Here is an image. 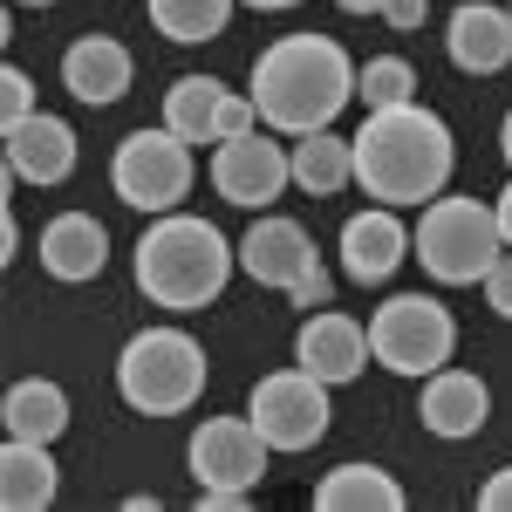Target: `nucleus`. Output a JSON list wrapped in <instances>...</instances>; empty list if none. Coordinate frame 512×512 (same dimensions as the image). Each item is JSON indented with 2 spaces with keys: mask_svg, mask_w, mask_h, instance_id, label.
<instances>
[{
  "mask_svg": "<svg viewBox=\"0 0 512 512\" xmlns=\"http://www.w3.org/2000/svg\"><path fill=\"white\" fill-rule=\"evenodd\" d=\"M410 506V492L396 485V472L383 465H335V472L315 485V512H403Z\"/></svg>",
  "mask_w": 512,
  "mask_h": 512,
  "instance_id": "nucleus-20",
  "label": "nucleus"
},
{
  "mask_svg": "<svg viewBox=\"0 0 512 512\" xmlns=\"http://www.w3.org/2000/svg\"><path fill=\"white\" fill-rule=\"evenodd\" d=\"M0 424L7 437H35V444H55L69 431V390L48 383V376H21L14 390L0 396Z\"/></svg>",
  "mask_w": 512,
  "mask_h": 512,
  "instance_id": "nucleus-21",
  "label": "nucleus"
},
{
  "mask_svg": "<svg viewBox=\"0 0 512 512\" xmlns=\"http://www.w3.org/2000/svg\"><path fill=\"white\" fill-rule=\"evenodd\" d=\"M328 294H335V280H328V267H315V274H301L294 287H287V301H294L301 315H315V308H328Z\"/></svg>",
  "mask_w": 512,
  "mask_h": 512,
  "instance_id": "nucleus-27",
  "label": "nucleus"
},
{
  "mask_svg": "<svg viewBox=\"0 0 512 512\" xmlns=\"http://www.w3.org/2000/svg\"><path fill=\"white\" fill-rule=\"evenodd\" d=\"M485 301H492V315H499V321H512V253L485 274Z\"/></svg>",
  "mask_w": 512,
  "mask_h": 512,
  "instance_id": "nucleus-28",
  "label": "nucleus"
},
{
  "mask_svg": "<svg viewBox=\"0 0 512 512\" xmlns=\"http://www.w3.org/2000/svg\"><path fill=\"white\" fill-rule=\"evenodd\" d=\"M274 444L260 437L253 417H205L185 444V465H192L198 492H260Z\"/></svg>",
  "mask_w": 512,
  "mask_h": 512,
  "instance_id": "nucleus-9",
  "label": "nucleus"
},
{
  "mask_svg": "<svg viewBox=\"0 0 512 512\" xmlns=\"http://www.w3.org/2000/svg\"><path fill=\"white\" fill-rule=\"evenodd\" d=\"M287 158H294V185H301L308 198H335V192L355 185V137L308 130V137L287 144Z\"/></svg>",
  "mask_w": 512,
  "mask_h": 512,
  "instance_id": "nucleus-22",
  "label": "nucleus"
},
{
  "mask_svg": "<svg viewBox=\"0 0 512 512\" xmlns=\"http://www.w3.org/2000/svg\"><path fill=\"white\" fill-rule=\"evenodd\" d=\"M246 96L260 103V123L280 137L335 130V117L355 103V62L335 35H280L260 48Z\"/></svg>",
  "mask_w": 512,
  "mask_h": 512,
  "instance_id": "nucleus-1",
  "label": "nucleus"
},
{
  "mask_svg": "<svg viewBox=\"0 0 512 512\" xmlns=\"http://www.w3.org/2000/svg\"><path fill=\"white\" fill-rule=\"evenodd\" d=\"M192 144L171 130V123H144V130H130L117 144V158H110V185L130 212H144V219H158V212H178L185 192H192Z\"/></svg>",
  "mask_w": 512,
  "mask_h": 512,
  "instance_id": "nucleus-7",
  "label": "nucleus"
},
{
  "mask_svg": "<svg viewBox=\"0 0 512 512\" xmlns=\"http://www.w3.org/2000/svg\"><path fill=\"white\" fill-rule=\"evenodd\" d=\"M41 103H35V82H28V69H7L0 76V123H21V117H35Z\"/></svg>",
  "mask_w": 512,
  "mask_h": 512,
  "instance_id": "nucleus-26",
  "label": "nucleus"
},
{
  "mask_svg": "<svg viewBox=\"0 0 512 512\" xmlns=\"http://www.w3.org/2000/svg\"><path fill=\"white\" fill-rule=\"evenodd\" d=\"M280 130H246V137H226V144H212V192L239 205V212H267L287 185H294V158H287V144H274Z\"/></svg>",
  "mask_w": 512,
  "mask_h": 512,
  "instance_id": "nucleus-10",
  "label": "nucleus"
},
{
  "mask_svg": "<svg viewBox=\"0 0 512 512\" xmlns=\"http://www.w3.org/2000/svg\"><path fill=\"white\" fill-rule=\"evenodd\" d=\"M478 506L485 512H512V465H499V472L478 485Z\"/></svg>",
  "mask_w": 512,
  "mask_h": 512,
  "instance_id": "nucleus-29",
  "label": "nucleus"
},
{
  "mask_svg": "<svg viewBox=\"0 0 512 512\" xmlns=\"http://www.w3.org/2000/svg\"><path fill=\"white\" fill-rule=\"evenodd\" d=\"M451 123L424 110V103H396V110H369L355 130V185L383 205H431L451 185Z\"/></svg>",
  "mask_w": 512,
  "mask_h": 512,
  "instance_id": "nucleus-2",
  "label": "nucleus"
},
{
  "mask_svg": "<svg viewBox=\"0 0 512 512\" xmlns=\"http://www.w3.org/2000/svg\"><path fill=\"white\" fill-rule=\"evenodd\" d=\"M239 7H253V14H287V7H301V0H239Z\"/></svg>",
  "mask_w": 512,
  "mask_h": 512,
  "instance_id": "nucleus-34",
  "label": "nucleus"
},
{
  "mask_svg": "<svg viewBox=\"0 0 512 512\" xmlns=\"http://www.w3.org/2000/svg\"><path fill=\"white\" fill-rule=\"evenodd\" d=\"M14 7H55V0H14Z\"/></svg>",
  "mask_w": 512,
  "mask_h": 512,
  "instance_id": "nucleus-37",
  "label": "nucleus"
},
{
  "mask_svg": "<svg viewBox=\"0 0 512 512\" xmlns=\"http://www.w3.org/2000/svg\"><path fill=\"white\" fill-rule=\"evenodd\" d=\"M253 492H198V512H246Z\"/></svg>",
  "mask_w": 512,
  "mask_h": 512,
  "instance_id": "nucleus-31",
  "label": "nucleus"
},
{
  "mask_svg": "<svg viewBox=\"0 0 512 512\" xmlns=\"http://www.w3.org/2000/svg\"><path fill=\"white\" fill-rule=\"evenodd\" d=\"M0 246H7V253H0V260H14V253H21V226H14V212H7V219H0Z\"/></svg>",
  "mask_w": 512,
  "mask_h": 512,
  "instance_id": "nucleus-32",
  "label": "nucleus"
},
{
  "mask_svg": "<svg viewBox=\"0 0 512 512\" xmlns=\"http://www.w3.org/2000/svg\"><path fill=\"white\" fill-rule=\"evenodd\" d=\"M130 82H137V62H130V48H123L117 35H76L69 41V55H62V89L76 96L82 110L123 103Z\"/></svg>",
  "mask_w": 512,
  "mask_h": 512,
  "instance_id": "nucleus-16",
  "label": "nucleus"
},
{
  "mask_svg": "<svg viewBox=\"0 0 512 512\" xmlns=\"http://www.w3.org/2000/svg\"><path fill=\"white\" fill-rule=\"evenodd\" d=\"M246 417L260 424V437H267L274 451H315L321 437H328V417H335V410H328V383L294 362V369H274V376L253 383Z\"/></svg>",
  "mask_w": 512,
  "mask_h": 512,
  "instance_id": "nucleus-8",
  "label": "nucleus"
},
{
  "mask_svg": "<svg viewBox=\"0 0 512 512\" xmlns=\"http://www.w3.org/2000/svg\"><path fill=\"white\" fill-rule=\"evenodd\" d=\"M239 267V246L212 219L198 212H158L144 239L130 246V274H137V294L151 308H171V315H198L226 294V280Z\"/></svg>",
  "mask_w": 512,
  "mask_h": 512,
  "instance_id": "nucleus-3",
  "label": "nucleus"
},
{
  "mask_svg": "<svg viewBox=\"0 0 512 512\" xmlns=\"http://www.w3.org/2000/svg\"><path fill=\"white\" fill-rule=\"evenodd\" d=\"M110 267V226L96 212H55L41 226V274L62 280V287H82Z\"/></svg>",
  "mask_w": 512,
  "mask_h": 512,
  "instance_id": "nucleus-17",
  "label": "nucleus"
},
{
  "mask_svg": "<svg viewBox=\"0 0 512 512\" xmlns=\"http://www.w3.org/2000/svg\"><path fill=\"white\" fill-rule=\"evenodd\" d=\"M369 349L390 376L424 383L437 376L451 355H458V315L437 301V294H390L376 315H369Z\"/></svg>",
  "mask_w": 512,
  "mask_h": 512,
  "instance_id": "nucleus-6",
  "label": "nucleus"
},
{
  "mask_svg": "<svg viewBox=\"0 0 512 512\" xmlns=\"http://www.w3.org/2000/svg\"><path fill=\"white\" fill-rule=\"evenodd\" d=\"M506 14H512V0H506Z\"/></svg>",
  "mask_w": 512,
  "mask_h": 512,
  "instance_id": "nucleus-38",
  "label": "nucleus"
},
{
  "mask_svg": "<svg viewBox=\"0 0 512 512\" xmlns=\"http://www.w3.org/2000/svg\"><path fill=\"white\" fill-rule=\"evenodd\" d=\"M355 103L362 110H396V103H417V69L403 55H369L355 69Z\"/></svg>",
  "mask_w": 512,
  "mask_h": 512,
  "instance_id": "nucleus-25",
  "label": "nucleus"
},
{
  "mask_svg": "<svg viewBox=\"0 0 512 512\" xmlns=\"http://www.w3.org/2000/svg\"><path fill=\"white\" fill-rule=\"evenodd\" d=\"M233 7H239V0H151V28L171 35V41H185V48H198V41L226 35Z\"/></svg>",
  "mask_w": 512,
  "mask_h": 512,
  "instance_id": "nucleus-24",
  "label": "nucleus"
},
{
  "mask_svg": "<svg viewBox=\"0 0 512 512\" xmlns=\"http://www.w3.org/2000/svg\"><path fill=\"white\" fill-rule=\"evenodd\" d=\"M117 396L137 417H178L205 396V349L185 328H137L117 355Z\"/></svg>",
  "mask_w": 512,
  "mask_h": 512,
  "instance_id": "nucleus-5",
  "label": "nucleus"
},
{
  "mask_svg": "<svg viewBox=\"0 0 512 512\" xmlns=\"http://www.w3.org/2000/svg\"><path fill=\"white\" fill-rule=\"evenodd\" d=\"M226 82L219 76H178L164 89V123L185 137V144H219V117H226Z\"/></svg>",
  "mask_w": 512,
  "mask_h": 512,
  "instance_id": "nucleus-23",
  "label": "nucleus"
},
{
  "mask_svg": "<svg viewBox=\"0 0 512 512\" xmlns=\"http://www.w3.org/2000/svg\"><path fill=\"white\" fill-rule=\"evenodd\" d=\"M417 417H424V431L444 437V444H458V437H478L485 424H492V390H485V376L458 369V362H444L437 376H424Z\"/></svg>",
  "mask_w": 512,
  "mask_h": 512,
  "instance_id": "nucleus-15",
  "label": "nucleus"
},
{
  "mask_svg": "<svg viewBox=\"0 0 512 512\" xmlns=\"http://www.w3.org/2000/svg\"><path fill=\"white\" fill-rule=\"evenodd\" d=\"M410 260V226H403V205H369V212H355L349 226H342V274L355 287H383Z\"/></svg>",
  "mask_w": 512,
  "mask_h": 512,
  "instance_id": "nucleus-14",
  "label": "nucleus"
},
{
  "mask_svg": "<svg viewBox=\"0 0 512 512\" xmlns=\"http://www.w3.org/2000/svg\"><path fill=\"white\" fill-rule=\"evenodd\" d=\"M369 328L355 315H335V308H315V315L301 321V335H294V362L308 369V376H321L328 390H342V383H355L362 369H369Z\"/></svg>",
  "mask_w": 512,
  "mask_h": 512,
  "instance_id": "nucleus-13",
  "label": "nucleus"
},
{
  "mask_svg": "<svg viewBox=\"0 0 512 512\" xmlns=\"http://www.w3.org/2000/svg\"><path fill=\"white\" fill-rule=\"evenodd\" d=\"M0 158H7V185L48 192V185H69V178H76L82 144L62 117L35 110V117H21V123H0Z\"/></svg>",
  "mask_w": 512,
  "mask_h": 512,
  "instance_id": "nucleus-11",
  "label": "nucleus"
},
{
  "mask_svg": "<svg viewBox=\"0 0 512 512\" xmlns=\"http://www.w3.org/2000/svg\"><path fill=\"white\" fill-rule=\"evenodd\" d=\"M506 226H499V205L485 198H451L437 192L431 205H417V226H410V260H424V274L437 287H485V274L506 260Z\"/></svg>",
  "mask_w": 512,
  "mask_h": 512,
  "instance_id": "nucleus-4",
  "label": "nucleus"
},
{
  "mask_svg": "<svg viewBox=\"0 0 512 512\" xmlns=\"http://www.w3.org/2000/svg\"><path fill=\"white\" fill-rule=\"evenodd\" d=\"M62 492V465H55V444L35 437H7L0 451V506L7 512H48Z\"/></svg>",
  "mask_w": 512,
  "mask_h": 512,
  "instance_id": "nucleus-19",
  "label": "nucleus"
},
{
  "mask_svg": "<svg viewBox=\"0 0 512 512\" xmlns=\"http://www.w3.org/2000/svg\"><path fill=\"white\" fill-rule=\"evenodd\" d=\"M335 7H342V14H383L390 0H335Z\"/></svg>",
  "mask_w": 512,
  "mask_h": 512,
  "instance_id": "nucleus-33",
  "label": "nucleus"
},
{
  "mask_svg": "<svg viewBox=\"0 0 512 512\" xmlns=\"http://www.w3.org/2000/svg\"><path fill=\"white\" fill-rule=\"evenodd\" d=\"M321 253L315 239H308V226L301 219H280V212H260L253 226H246V239H239V274L260 280V287H294L301 274H315Z\"/></svg>",
  "mask_w": 512,
  "mask_h": 512,
  "instance_id": "nucleus-12",
  "label": "nucleus"
},
{
  "mask_svg": "<svg viewBox=\"0 0 512 512\" xmlns=\"http://www.w3.org/2000/svg\"><path fill=\"white\" fill-rule=\"evenodd\" d=\"M424 14H431V0H390V7H383V21H390L396 35H410V28H424Z\"/></svg>",
  "mask_w": 512,
  "mask_h": 512,
  "instance_id": "nucleus-30",
  "label": "nucleus"
},
{
  "mask_svg": "<svg viewBox=\"0 0 512 512\" xmlns=\"http://www.w3.org/2000/svg\"><path fill=\"white\" fill-rule=\"evenodd\" d=\"M492 205H499V226H506V246H512V185L499 198H492Z\"/></svg>",
  "mask_w": 512,
  "mask_h": 512,
  "instance_id": "nucleus-35",
  "label": "nucleus"
},
{
  "mask_svg": "<svg viewBox=\"0 0 512 512\" xmlns=\"http://www.w3.org/2000/svg\"><path fill=\"white\" fill-rule=\"evenodd\" d=\"M499 151H506V164H512V110H506V123H499Z\"/></svg>",
  "mask_w": 512,
  "mask_h": 512,
  "instance_id": "nucleus-36",
  "label": "nucleus"
},
{
  "mask_svg": "<svg viewBox=\"0 0 512 512\" xmlns=\"http://www.w3.org/2000/svg\"><path fill=\"white\" fill-rule=\"evenodd\" d=\"M444 55L465 69V76H499L512 62V14L492 0H465L451 7V28H444Z\"/></svg>",
  "mask_w": 512,
  "mask_h": 512,
  "instance_id": "nucleus-18",
  "label": "nucleus"
}]
</instances>
